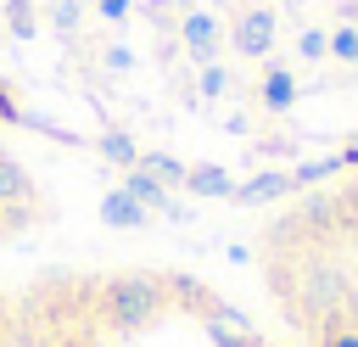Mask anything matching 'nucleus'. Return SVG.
I'll list each match as a JSON object with an SVG mask.
<instances>
[{
  "label": "nucleus",
  "instance_id": "1",
  "mask_svg": "<svg viewBox=\"0 0 358 347\" xmlns=\"http://www.w3.org/2000/svg\"><path fill=\"white\" fill-rule=\"evenodd\" d=\"M268 319L257 347H358V174L308 196L263 229L257 252Z\"/></svg>",
  "mask_w": 358,
  "mask_h": 347
},
{
  "label": "nucleus",
  "instance_id": "2",
  "mask_svg": "<svg viewBox=\"0 0 358 347\" xmlns=\"http://www.w3.org/2000/svg\"><path fill=\"white\" fill-rule=\"evenodd\" d=\"M0 213H6V235H17V229H28L34 218H39V190H34V179L0 151Z\"/></svg>",
  "mask_w": 358,
  "mask_h": 347
},
{
  "label": "nucleus",
  "instance_id": "3",
  "mask_svg": "<svg viewBox=\"0 0 358 347\" xmlns=\"http://www.w3.org/2000/svg\"><path fill=\"white\" fill-rule=\"evenodd\" d=\"M101 213H106V224H117V229L140 224V201H134V196H106V201H101Z\"/></svg>",
  "mask_w": 358,
  "mask_h": 347
},
{
  "label": "nucleus",
  "instance_id": "4",
  "mask_svg": "<svg viewBox=\"0 0 358 347\" xmlns=\"http://www.w3.org/2000/svg\"><path fill=\"white\" fill-rule=\"evenodd\" d=\"M28 11H34L28 0H11V6H6V22H11L17 34H34V17H28Z\"/></svg>",
  "mask_w": 358,
  "mask_h": 347
},
{
  "label": "nucleus",
  "instance_id": "5",
  "mask_svg": "<svg viewBox=\"0 0 358 347\" xmlns=\"http://www.w3.org/2000/svg\"><path fill=\"white\" fill-rule=\"evenodd\" d=\"M0 118H6V123H17V118H22V106H17V95H11L6 84H0Z\"/></svg>",
  "mask_w": 358,
  "mask_h": 347
},
{
  "label": "nucleus",
  "instance_id": "6",
  "mask_svg": "<svg viewBox=\"0 0 358 347\" xmlns=\"http://www.w3.org/2000/svg\"><path fill=\"white\" fill-rule=\"evenodd\" d=\"M101 11L106 17H129V0H101Z\"/></svg>",
  "mask_w": 358,
  "mask_h": 347
},
{
  "label": "nucleus",
  "instance_id": "7",
  "mask_svg": "<svg viewBox=\"0 0 358 347\" xmlns=\"http://www.w3.org/2000/svg\"><path fill=\"white\" fill-rule=\"evenodd\" d=\"M0 241H6V213H0Z\"/></svg>",
  "mask_w": 358,
  "mask_h": 347
},
{
  "label": "nucleus",
  "instance_id": "8",
  "mask_svg": "<svg viewBox=\"0 0 358 347\" xmlns=\"http://www.w3.org/2000/svg\"><path fill=\"white\" fill-rule=\"evenodd\" d=\"M84 6H95V0H84Z\"/></svg>",
  "mask_w": 358,
  "mask_h": 347
}]
</instances>
